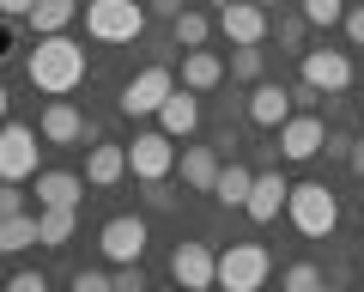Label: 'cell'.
Returning a JSON list of instances; mask_svg holds the SVG:
<instances>
[{
	"mask_svg": "<svg viewBox=\"0 0 364 292\" xmlns=\"http://www.w3.org/2000/svg\"><path fill=\"white\" fill-rule=\"evenodd\" d=\"M25 73H31V85H37V92L67 98V92H79V85H85V49H79L67 31H55V37H37V49H31Z\"/></svg>",
	"mask_w": 364,
	"mask_h": 292,
	"instance_id": "6da1fadb",
	"label": "cell"
},
{
	"mask_svg": "<svg viewBox=\"0 0 364 292\" xmlns=\"http://www.w3.org/2000/svg\"><path fill=\"white\" fill-rule=\"evenodd\" d=\"M286 213H291V226L304 238H334V226H340V201H334L328 183H298L286 195Z\"/></svg>",
	"mask_w": 364,
	"mask_h": 292,
	"instance_id": "7a4b0ae2",
	"label": "cell"
},
{
	"mask_svg": "<svg viewBox=\"0 0 364 292\" xmlns=\"http://www.w3.org/2000/svg\"><path fill=\"white\" fill-rule=\"evenodd\" d=\"M85 31L97 43H134L146 31V0H85Z\"/></svg>",
	"mask_w": 364,
	"mask_h": 292,
	"instance_id": "3957f363",
	"label": "cell"
},
{
	"mask_svg": "<svg viewBox=\"0 0 364 292\" xmlns=\"http://www.w3.org/2000/svg\"><path fill=\"white\" fill-rule=\"evenodd\" d=\"M273 274V256L261 244H225L219 250V286L225 292H255Z\"/></svg>",
	"mask_w": 364,
	"mask_h": 292,
	"instance_id": "277c9868",
	"label": "cell"
},
{
	"mask_svg": "<svg viewBox=\"0 0 364 292\" xmlns=\"http://www.w3.org/2000/svg\"><path fill=\"white\" fill-rule=\"evenodd\" d=\"M128 171L140 177V183H158V177H170V171H176V140H170L164 128L134 134V146H128Z\"/></svg>",
	"mask_w": 364,
	"mask_h": 292,
	"instance_id": "5b68a950",
	"label": "cell"
},
{
	"mask_svg": "<svg viewBox=\"0 0 364 292\" xmlns=\"http://www.w3.org/2000/svg\"><path fill=\"white\" fill-rule=\"evenodd\" d=\"M170 85H176V73L170 67H140L128 85H122V116H158V104L170 98Z\"/></svg>",
	"mask_w": 364,
	"mask_h": 292,
	"instance_id": "8992f818",
	"label": "cell"
},
{
	"mask_svg": "<svg viewBox=\"0 0 364 292\" xmlns=\"http://www.w3.org/2000/svg\"><path fill=\"white\" fill-rule=\"evenodd\" d=\"M0 177H6V183L37 177V128H25V122H0Z\"/></svg>",
	"mask_w": 364,
	"mask_h": 292,
	"instance_id": "52a82bcc",
	"label": "cell"
},
{
	"mask_svg": "<svg viewBox=\"0 0 364 292\" xmlns=\"http://www.w3.org/2000/svg\"><path fill=\"white\" fill-rule=\"evenodd\" d=\"M273 134H279V159H291V165H310L328 146V122L322 116H286Z\"/></svg>",
	"mask_w": 364,
	"mask_h": 292,
	"instance_id": "ba28073f",
	"label": "cell"
},
{
	"mask_svg": "<svg viewBox=\"0 0 364 292\" xmlns=\"http://www.w3.org/2000/svg\"><path fill=\"white\" fill-rule=\"evenodd\" d=\"M170 280L188 286V292L219 286V256H213L207 244H176V250H170Z\"/></svg>",
	"mask_w": 364,
	"mask_h": 292,
	"instance_id": "9c48e42d",
	"label": "cell"
},
{
	"mask_svg": "<svg viewBox=\"0 0 364 292\" xmlns=\"http://www.w3.org/2000/svg\"><path fill=\"white\" fill-rule=\"evenodd\" d=\"M304 85H316L322 98L352 85V55L346 49H304Z\"/></svg>",
	"mask_w": 364,
	"mask_h": 292,
	"instance_id": "30bf717a",
	"label": "cell"
},
{
	"mask_svg": "<svg viewBox=\"0 0 364 292\" xmlns=\"http://www.w3.org/2000/svg\"><path fill=\"white\" fill-rule=\"evenodd\" d=\"M97 244H104L109 262H140V250H146V219H140V213H116V219L97 231Z\"/></svg>",
	"mask_w": 364,
	"mask_h": 292,
	"instance_id": "8fae6325",
	"label": "cell"
},
{
	"mask_svg": "<svg viewBox=\"0 0 364 292\" xmlns=\"http://www.w3.org/2000/svg\"><path fill=\"white\" fill-rule=\"evenodd\" d=\"M37 134H43L49 146H79V140L91 134V122L79 116V110L67 104V98H49V110L37 116Z\"/></svg>",
	"mask_w": 364,
	"mask_h": 292,
	"instance_id": "7c38bea8",
	"label": "cell"
},
{
	"mask_svg": "<svg viewBox=\"0 0 364 292\" xmlns=\"http://www.w3.org/2000/svg\"><path fill=\"white\" fill-rule=\"evenodd\" d=\"M286 195H291V183L279 171H261L255 183H249V201H243V213L255 219V226H273L279 213H286Z\"/></svg>",
	"mask_w": 364,
	"mask_h": 292,
	"instance_id": "4fadbf2b",
	"label": "cell"
},
{
	"mask_svg": "<svg viewBox=\"0 0 364 292\" xmlns=\"http://www.w3.org/2000/svg\"><path fill=\"white\" fill-rule=\"evenodd\" d=\"M219 31L231 43H261L267 37V6H261V0H225L219 6Z\"/></svg>",
	"mask_w": 364,
	"mask_h": 292,
	"instance_id": "5bb4252c",
	"label": "cell"
},
{
	"mask_svg": "<svg viewBox=\"0 0 364 292\" xmlns=\"http://www.w3.org/2000/svg\"><path fill=\"white\" fill-rule=\"evenodd\" d=\"M158 128H164L170 140H188V134L200 128V98L188 92V85H170V98L158 104Z\"/></svg>",
	"mask_w": 364,
	"mask_h": 292,
	"instance_id": "9a60e30c",
	"label": "cell"
},
{
	"mask_svg": "<svg viewBox=\"0 0 364 292\" xmlns=\"http://www.w3.org/2000/svg\"><path fill=\"white\" fill-rule=\"evenodd\" d=\"M122 177H128V146L97 140V146L85 152V183H91V189H116Z\"/></svg>",
	"mask_w": 364,
	"mask_h": 292,
	"instance_id": "2e32d148",
	"label": "cell"
},
{
	"mask_svg": "<svg viewBox=\"0 0 364 292\" xmlns=\"http://www.w3.org/2000/svg\"><path fill=\"white\" fill-rule=\"evenodd\" d=\"M286 116H291V92L255 80V92H249V122H255V128H279Z\"/></svg>",
	"mask_w": 364,
	"mask_h": 292,
	"instance_id": "e0dca14e",
	"label": "cell"
},
{
	"mask_svg": "<svg viewBox=\"0 0 364 292\" xmlns=\"http://www.w3.org/2000/svg\"><path fill=\"white\" fill-rule=\"evenodd\" d=\"M85 201V177L73 171H37V207H79Z\"/></svg>",
	"mask_w": 364,
	"mask_h": 292,
	"instance_id": "ac0fdd59",
	"label": "cell"
},
{
	"mask_svg": "<svg viewBox=\"0 0 364 292\" xmlns=\"http://www.w3.org/2000/svg\"><path fill=\"white\" fill-rule=\"evenodd\" d=\"M79 231V207H37V238L43 250H67Z\"/></svg>",
	"mask_w": 364,
	"mask_h": 292,
	"instance_id": "d6986e66",
	"label": "cell"
},
{
	"mask_svg": "<svg viewBox=\"0 0 364 292\" xmlns=\"http://www.w3.org/2000/svg\"><path fill=\"white\" fill-rule=\"evenodd\" d=\"M219 80H225V61H219V55L207 49V43L182 55V85H188V92H213Z\"/></svg>",
	"mask_w": 364,
	"mask_h": 292,
	"instance_id": "ffe728a7",
	"label": "cell"
},
{
	"mask_svg": "<svg viewBox=\"0 0 364 292\" xmlns=\"http://www.w3.org/2000/svg\"><path fill=\"white\" fill-rule=\"evenodd\" d=\"M249 183H255V171H249V165H219V177H213V201H219V207H243L249 201Z\"/></svg>",
	"mask_w": 364,
	"mask_h": 292,
	"instance_id": "44dd1931",
	"label": "cell"
},
{
	"mask_svg": "<svg viewBox=\"0 0 364 292\" xmlns=\"http://www.w3.org/2000/svg\"><path fill=\"white\" fill-rule=\"evenodd\" d=\"M213 177H219V152L213 146H182V183L213 195Z\"/></svg>",
	"mask_w": 364,
	"mask_h": 292,
	"instance_id": "7402d4cb",
	"label": "cell"
},
{
	"mask_svg": "<svg viewBox=\"0 0 364 292\" xmlns=\"http://www.w3.org/2000/svg\"><path fill=\"white\" fill-rule=\"evenodd\" d=\"M79 19V0H37L31 6V31L37 37H55V31H67Z\"/></svg>",
	"mask_w": 364,
	"mask_h": 292,
	"instance_id": "603a6c76",
	"label": "cell"
},
{
	"mask_svg": "<svg viewBox=\"0 0 364 292\" xmlns=\"http://www.w3.org/2000/svg\"><path fill=\"white\" fill-rule=\"evenodd\" d=\"M31 244H43V238H37V213H25V207L6 213V219H0V250L18 256V250H31Z\"/></svg>",
	"mask_w": 364,
	"mask_h": 292,
	"instance_id": "cb8c5ba5",
	"label": "cell"
},
{
	"mask_svg": "<svg viewBox=\"0 0 364 292\" xmlns=\"http://www.w3.org/2000/svg\"><path fill=\"white\" fill-rule=\"evenodd\" d=\"M170 25H176V49H200V43L213 37V19H207V13H195V6H182Z\"/></svg>",
	"mask_w": 364,
	"mask_h": 292,
	"instance_id": "d4e9b609",
	"label": "cell"
},
{
	"mask_svg": "<svg viewBox=\"0 0 364 292\" xmlns=\"http://www.w3.org/2000/svg\"><path fill=\"white\" fill-rule=\"evenodd\" d=\"M231 80H261V43H231Z\"/></svg>",
	"mask_w": 364,
	"mask_h": 292,
	"instance_id": "484cf974",
	"label": "cell"
},
{
	"mask_svg": "<svg viewBox=\"0 0 364 292\" xmlns=\"http://www.w3.org/2000/svg\"><path fill=\"white\" fill-rule=\"evenodd\" d=\"M304 25H340L346 19V0H298Z\"/></svg>",
	"mask_w": 364,
	"mask_h": 292,
	"instance_id": "4316f807",
	"label": "cell"
},
{
	"mask_svg": "<svg viewBox=\"0 0 364 292\" xmlns=\"http://www.w3.org/2000/svg\"><path fill=\"white\" fill-rule=\"evenodd\" d=\"M322 268H316V262H298V268H286V274H279V286H286V292H316V286H322Z\"/></svg>",
	"mask_w": 364,
	"mask_h": 292,
	"instance_id": "83f0119b",
	"label": "cell"
},
{
	"mask_svg": "<svg viewBox=\"0 0 364 292\" xmlns=\"http://www.w3.org/2000/svg\"><path fill=\"white\" fill-rule=\"evenodd\" d=\"M109 292H146V274H140V262H122L116 274H109Z\"/></svg>",
	"mask_w": 364,
	"mask_h": 292,
	"instance_id": "f1b7e54d",
	"label": "cell"
},
{
	"mask_svg": "<svg viewBox=\"0 0 364 292\" xmlns=\"http://www.w3.org/2000/svg\"><path fill=\"white\" fill-rule=\"evenodd\" d=\"M6 292H49V280H43L37 268H18V274L6 280Z\"/></svg>",
	"mask_w": 364,
	"mask_h": 292,
	"instance_id": "f546056e",
	"label": "cell"
},
{
	"mask_svg": "<svg viewBox=\"0 0 364 292\" xmlns=\"http://www.w3.org/2000/svg\"><path fill=\"white\" fill-rule=\"evenodd\" d=\"M73 292H109V274H104V268H79V274H73Z\"/></svg>",
	"mask_w": 364,
	"mask_h": 292,
	"instance_id": "4dcf8cb0",
	"label": "cell"
},
{
	"mask_svg": "<svg viewBox=\"0 0 364 292\" xmlns=\"http://www.w3.org/2000/svg\"><path fill=\"white\" fill-rule=\"evenodd\" d=\"M146 207H152V213H170V207H176V195L164 189V177H158V183H146Z\"/></svg>",
	"mask_w": 364,
	"mask_h": 292,
	"instance_id": "1f68e13d",
	"label": "cell"
},
{
	"mask_svg": "<svg viewBox=\"0 0 364 292\" xmlns=\"http://www.w3.org/2000/svg\"><path fill=\"white\" fill-rule=\"evenodd\" d=\"M25 207V195H18V183H6V177H0V219H6V213H18Z\"/></svg>",
	"mask_w": 364,
	"mask_h": 292,
	"instance_id": "d6a6232c",
	"label": "cell"
},
{
	"mask_svg": "<svg viewBox=\"0 0 364 292\" xmlns=\"http://www.w3.org/2000/svg\"><path fill=\"white\" fill-rule=\"evenodd\" d=\"M279 43H286V49H298V43H304V13L298 19H279Z\"/></svg>",
	"mask_w": 364,
	"mask_h": 292,
	"instance_id": "836d02e7",
	"label": "cell"
},
{
	"mask_svg": "<svg viewBox=\"0 0 364 292\" xmlns=\"http://www.w3.org/2000/svg\"><path fill=\"white\" fill-rule=\"evenodd\" d=\"M340 25H346V37L364 49V6H346V19H340Z\"/></svg>",
	"mask_w": 364,
	"mask_h": 292,
	"instance_id": "e575fe53",
	"label": "cell"
},
{
	"mask_svg": "<svg viewBox=\"0 0 364 292\" xmlns=\"http://www.w3.org/2000/svg\"><path fill=\"white\" fill-rule=\"evenodd\" d=\"M31 6L37 0H0V19H31Z\"/></svg>",
	"mask_w": 364,
	"mask_h": 292,
	"instance_id": "d590c367",
	"label": "cell"
},
{
	"mask_svg": "<svg viewBox=\"0 0 364 292\" xmlns=\"http://www.w3.org/2000/svg\"><path fill=\"white\" fill-rule=\"evenodd\" d=\"M346 165H352V171L364 177V140H346Z\"/></svg>",
	"mask_w": 364,
	"mask_h": 292,
	"instance_id": "8d00e7d4",
	"label": "cell"
},
{
	"mask_svg": "<svg viewBox=\"0 0 364 292\" xmlns=\"http://www.w3.org/2000/svg\"><path fill=\"white\" fill-rule=\"evenodd\" d=\"M146 13H164V19H176V13H182V0H146Z\"/></svg>",
	"mask_w": 364,
	"mask_h": 292,
	"instance_id": "74e56055",
	"label": "cell"
},
{
	"mask_svg": "<svg viewBox=\"0 0 364 292\" xmlns=\"http://www.w3.org/2000/svg\"><path fill=\"white\" fill-rule=\"evenodd\" d=\"M13 55V19H0V61Z\"/></svg>",
	"mask_w": 364,
	"mask_h": 292,
	"instance_id": "f35d334b",
	"label": "cell"
},
{
	"mask_svg": "<svg viewBox=\"0 0 364 292\" xmlns=\"http://www.w3.org/2000/svg\"><path fill=\"white\" fill-rule=\"evenodd\" d=\"M6 110H13V92H6V85H0V122H6Z\"/></svg>",
	"mask_w": 364,
	"mask_h": 292,
	"instance_id": "ab89813d",
	"label": "cell"
},
{
	"mask_svg": "<svg viewBox=\"0 0 364 292\" xmlns=\"http://www.w3.org/2000/svg\"><path fill=\"white\" fill-rule=\"evenodd\" d=\"M261 6H279V0H261Z\"/></svg>",
	"mask_w": 364,
	"mask_h": 292,
	"instance_id": "60d3db41",
	"label": "cell"
},
{
	"mask_svg": "<svg viewBox=\"0 0 364 292\" xmlns=\"http://www.w3.org/2000/svg\"><path fill=\"white\" fill-rule=\"evenodd\" d=\"M213 6H225V0H213Z\"/></svg>",
	"mask_w": 364,
	"mask_h": 292,
	"instance_id": "b9f144b4",
	"label": "cell"
},
{
	"mask_svg": "<svg viewBox=\"0 0 364 292\" xmlns=\"http://www.w3.org/2000/svg\"><path fill=\"white\" fill-rule=\"evenodd\" d=\"M358 201H364V195H358Z\"/></svg>",
	"mask_w": 364,
	"mask_h": 292,
	"instance_id": "7bdbcfd3",
	"label": "cell"
}]
</instances>
